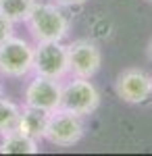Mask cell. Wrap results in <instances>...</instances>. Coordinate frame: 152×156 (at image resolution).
Listing matches in <instances>:
<instances>
[{
	"mask_svg": "<svg viewBox=\"0 0 152 156\" xmlns=\"http://www.w3.org/2000/svg\"><path fill=\"white\" fill-rule=\"evenodd\" d=\"M148 52H150V58H152V40H150V46H148Z\"/></svg>",
	"mask_w": 152,
	"mask_h": 156,
	"instance_id": "15",
	"label": "cell"
},
{
	"mask_svg": "<svg viewBox=\"0 0 152 156\" xmlns=\"http://www.w3.org/2000/svg\"><path fill=\"white\" fill-rule=\"evenodd\" d=\"M148 2H152V0H148Z\"/></svg>",
	"mask_w": 152,
	"mask_h": 156,
	"instance_id": "17",
	"label": "cell"
},
{
	"mask_svg": "<svg viewBox=\"0 0 152 156\" xmlns=\"http://www.w3.org/2000/svg\"><path fill=\"white\" fill-rule=\"evenodd\" d=\"M88 0H54V4H59V6H65V9H73V6H81L85 4Z\"/></svg>",
	"mask_w": 152,
	"mask_h": 156,
	"instance_id": "14",
	"label": "cell"
},
{
	"mask_svg": "<svg viewBox=\"0 0 152 156\" xmlns=\"http://www.w3.org/2000/svg\"><path fill=\"white\" fill-rule=\"evenodd\" d=\"M34 73L50 79H63L69 75V54L63 42H35Z\"/></svg>",
	"mask_w": 152,
	"mask_h": 156,
	"instance_id": "4",
	"label": "cell"
},
{
	"mask_svg": "<svg viewBox=\"0 0 152 156\" xmlns=\"http://www.w3.org/2000/svg\"><path fill=\"white\" fill-rule=\"evenodd\" d=\"M23 100H25V106H34V108H40V110H46V112H54V110L60 108L63 85H60L59 79L35 75L25 87Z\"/></svg>",
	"mask_w": 152,
	"mask_h": 156,
	"instance_id": "6",
	"label": "cell"
},
{
	"mask_svg": "<svg viewBox=\"0 0 152 156\" xmlns=\"http://www.w3.org/2000/svg\"><path fill=\"white\" fill-rule=\"evenodd\" d=\"M34 4L35 0H0V12L13 23H23L27 21Z\"/></svg>",
	"mask_w": 152,
	"mask_h": 156,
	"instance_id": "11",
	"label": "cell"
},
{
	"mask_svg": "<svg viewBox=\"0 0 152 156\" xmlns=\"http://www.w3.org/2000/svg\"><path fill=\"white\" fill-rule=\"evenodd\" d=\"M81 119L83 117L75 115V112H69L65 108L50 112L44 140L50 142L52 146H59V148H71V146L79 144L83 133H85Z\"/></svg>",
	"mask_w": 152,
	"mask_h": 156,
	"instance_id": "3",
	"label": "cell"
},
{
	"mask_svg": "<svg viewBox=\"0 0 152 156\" xmlns=\"http://www.w3.org/2000/svg\"><path fill=\"white\" fill-rule=\"evenodd\" d=\"M34 71V46L23 37L11 36L0 44V75L21 79Z\"/></svg>",
	"mask_w": 152,
	"mask_h": 156,
	"instance_id": "2",
	"label": "cell"
},
{
	"mask_svg": "<svg viewBox=\"0 0 152 156\" xmlns=\"http://www.w3.org/2000/svg\"><path fill=\"white\" fill-rule=\"evenodd\" d=\"M150 98H152V94H150Z\"/></svg>",
	"mask_w": 152,
	"mask_h": 156,
	"instance_id": "18",
	"label": "cell"
},
{
	"mask_svg": "<svg viewBox=\"0 0 152 156\" xmlns=\"http://www.w3.org/2000/svg\"><path fill=\"white\" fill-rule=\"evenodd\" d=\"M40 146L35 140L27 137L19 131H11L2 135L0 142V154H38Z\"/></svg>",
	"mask_w": 152,
	"mask_h": 156,
	"instance_id": "10",
	"label": "cell"
},
{
	"mask_svg": "<svg viewBox=\"0 0 152 156\" xmlns=\"http://www.w3.org/2000/svg\"><path fill=\"white\" fill-rule=\"evenodd\" d=\"M69 54V73L73 77H85L92 79L100 71L102 65V52L90 40H77L67 46Z\"/></svg>",
	"mask_w": 152,
	"mask_h": 156,
	"instance_id": "7",
	"label": "cell"
},
{
	"mask_svg": "<svg viewBox=\"0 0 152 156\" xmlns=\"http://www.w3.org/2000/svg\"><path fill=\"white\" fill-rule=\"evenodd\" d=\"M19 115H21V108L17 106L13 100H6L4 96L0 98V135H6V133L15 131Z\"/></svg>",
	"mask_w": 152,
	"mask_h": 156,
	"instance_id": "12",
	"label": "cell"
},
{
	"mask_svg": "<svg viewBox=\"0 0 152 156\" xmlns=\"http://www.w3.org/2000/svg\"><path fill=\"white\" fill-rule=\"evenodd\" d=\"M100 106V92L98 87L85 77H73L69 83L63 85V100L60 108L75 112L79 117H88L96 112Z\"/></svg>",
	"mask_w": 152,
	"mask_h": 156,
	"instance_id": "5",
	"label": "cell"
},
{
	"mask_svg": "<svg viewBox=\"0 0 152 156\" xmlns=\"http://www.w3.org/2000/svg\"><path fill=\"white\" fill-rule=\"evenodd\" d=\"M115 92L127 104H144L152 94V75L142 69H125L117 75Z\"/></svg>",
	"mask_w": 152,
	"mask_h": 156,
	"instance_id": "8",
	"label": "cell"
},
{
	"mask_svg": "<svg viewBox=\"0 0 152 156\" xmlns=\"http://www.w3.org/2000/svg\"><path fill=\"white\" fill-rule=\"evenodd\" d=\"M48 117H50V112H46V110H40V108H34V106H23L15 131L40 142V140H44V133H46Z\"/></svg>",
	"mask_w": 152,
	"mask_h": 156,
	"instance_id": "9",
	"label": "cell"
},
{
	"mask_svg": "<svg viewBox=\"0 0 152 156\" xmlns=\"http://www.w3.org/2000/svg\"><path fill=\"white\" fill-rule=\"evenodd\" d=\"M13 31H15V23L9 21V19L0 12V44H2V42H6L11 36H15Z\"/></svg>",
	"mask_w": 152,
	"mask_h": 156,
	"instance_id": "13",
	"label": "cell"
},
{
	"mask_svg": "<svg viewBox=\"0 0 152 156\" xmlns=\"http://www.w3.org/2000/svg\"><path fill=\"white\" fill-rule=\"evenodd\" d=\"M0 98H2V83H0Z\"/></svg>",
	"mask_w": 152,
	"mask_h": 156,
	"instance_id": "16",
	"label": "cell"
},
{
	"mask_svg": "<svg viewBox=\"0 0 152 156\" xmlns=\"http://www.w3.org/2000/svg\"><path fill=\"white\" fill-rule=\"evenodd\" d=\"M25 23L35 42H63L71 27L60 6L50 2H35Z\"/></svg>",
	"mask_w": 152,
	"mask_h": 156,
	"instance_id": "1",
	"label": "cell"
}]
</instances>
